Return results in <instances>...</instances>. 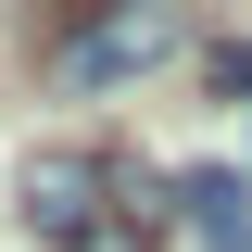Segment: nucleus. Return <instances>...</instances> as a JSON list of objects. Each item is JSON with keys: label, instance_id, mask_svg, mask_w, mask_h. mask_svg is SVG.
<instances>
[{"label": "nucleus", "instance_id": "1", "mask_svg": "<svg viewBox=\"0 0 252 252\" xmlns=\"http://www.w3.org/2000/svg\"><path fill=\"white\" fill-rule=\"evenodd\" d=\"M13 202H26L38 252H164L177 240V177L139 152H89V139H51V152L13 164Z\"/></svg>", "mask_w": 252, "mask_h": 252}, {"label": "nucleus", "instance_id": "2", "mask_svg": "<svg viewBox=\"0 0 252 252\" xmlns=\"http://www.w3.org/2000/svg\"><path fill=\"white\" fill-rule=\"evenodd\" d=\"M177 51H189V0H114V13H89V26L51 38V89L63 101H101V89L164 76Z\"/></svg>", "mask_w": 252, "mask_h": 252}, {"label": "nucleus", "instance_id": "3", "mask_svg": "<svg viewBox=\"0 0 252 252\" xmlns=\"http://www.w3.org/2000/svg\"><path fill=\"white\" fill-rule=\"evenodd\" d=\"M177 215L202 227V240L252 252V177H227V164H202V177H177Z\"/></svg>", "mask_w": 252, "mask_h": 252}, {"label": "nucleus", "instance_id": "4", "mask_svg": "<svg viewBox=\"0 0 252 252\" xmlns=\"http://www.w3.org/2000/svg\"><path fill=\"white\" fill-rule=\"evenodd\" d=\"M202 76H215V89H240V101H252V51H240V38H227V51L202 63Z\"/></svg>", "mask_w": 252, "mask_h": 252}, {"label": "nucleus", "instance_id": "5", "mask_svg": "<svg viewBox=\"0 0 252 252\" xmlns=\"http://www.w3.org/2000/svg\"><path fill=\"white\" fill-rule=\"evenodd\" d=\"M51 13H63V26H89V13H114V0H51Z\"/></svg>", "mask_w": 252, "mask_h": 252}]
</instances>
